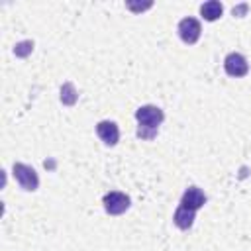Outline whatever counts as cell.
<instances>
[{"instance_id": "cell-14", "label": "cell", "mask_w": 251, "mask_h": 251, "mask_svg": "<svg viewBox=\"0 0 251 251\" xmlns=\"http://www.w3.org/2000/svg\"><path fill=\"white\" fill-rule=\"evenodd\" d=\"M245 10H247V6L243 4V6H239V8H233V14L237 16V14H241V12H245Z\"/></svg>"}, {"instance_id": "cell-11", "label": "cell", "mask_w": 251, "mask_h": 251, "mask_svg": "<svg viewBox=\"0 0 251 251\" xmlns=\"http://www.w3.org/2000/svg\"><path fill=\"white\" fill-rule=\"evenodd\" d=\"M31 49H33V43H31V41H24V43H18V45H16L14 53L20 55V57H25L27 53H31Z\"/></svg>"}, {"instance_id": "cell-13", "label": "cell", "mask_w": 251, "mask_h": 251, "mask_svg": "<svg viewBox=\"0 0 251 251\" xmlns=\"http://www.w3.org/2000/svg\"><path fill=\"white\" fill-rule=\"evenodd\" d=\"M126 6H127L129 10H133V12H143V10H149L153 4H151V2H145V4H133V2H127Z\"/></svg>"}, {"instance_id": "cell-10", "label": "cell", "mask_w": 251, "mask_h": 251, "mask_svg": "<svg viewBox=\"0 0 251 251\" xmlns=\"http://www.w3.org/2000/svg\"><path fill=\"white\" fill-rule=\"evenodd\" d=\"M61 100L65 102V104H75V100H76V94H75V88H73V84H65L63 88H61Z\"/></svg>"}, {"instance_id": "cell-5", "label": "cell", "mask_w": 251, "mask_h": 251, "mask_svg": "<svg viewBox=\"0 0 251 251\" xmlns=\"http://www.w3.org/2000/svg\"><path fill=\"white\" fill-rule=\"evenodd\" d=\"M200 31H202V27L196 18H182L178 22V35L188 45H194L200 39Z\"/></svg>"}, {"instance_id": "cell-3", "label": "cell", "mask_w": 251, "mask_h": 251, "mask_svg": "<svg viewBox=\"0 0 251 251\" xmlns=\"http://www.w3.org/2000/svg\"><path fill=\"white\" fill-rule=\"evenodd\" d=\"M102 204H104V210H106L110 216H120V214H124V212L129 208L131 200H129L127 194L118 192V190H112V192L104 194Z\"/></svg>"}, {"instance_id": "cell-8", "label": "cell", "mask_w": 251, "mask_h": 251, "mask_svg": "<svg viewBox=\"0 0 251 251\" xmlns=\"http://www.w3.org/2000/svg\"><path fill=\"white\" fill-rule=\"evenodd\" d=\"M222 12H224V6L218 0H208V2H204L200 6V14H202V18L206 22H216L222 16Z\"/></svg>"}, {"instance_id": "cell-7", "label": "cell", "mask_w": 251, "mask_h": 251, "mask_svg": "<svg viewBox=\"0 0 251 251\" xmlns=\"http://www.w3.org/2000/svg\"><path fill=\"white\" fill-rule=\"evenodd\" d=\"M96 133H98V137H100L106 145H110V147H114V145L118 143V139H120V127H118L114 122H110V120L98 122Z\"/></svg>"}, {"instance_id": "cell-9", "label": "cell", "mask_w": 251, "mask_h": 251, "mask_svg": "<svg viewBox=\"0 0 251 251\" xmlns=\"http://www.w3.org/2000/svg\"><path fill=\"white\" fill-rule=\"evenodd\" d=\"M194 218H196L194 212L176 208V212H175V216H173V222H175V226H176L178 229H188V227L194 224Z\"/></svg>"}, {"instance_id": "cell-4", "label": "cell", "mask_w": 251, "mask_h": 251, "mask_svg": "<svg viewBox=\"0 0 251 251\" xmlns=\"http://www.w3.org/2000/svg\"><path fill=\"white\" fill-rule=\"evenodd\" d=\"M204 204H206V194H204L198 186H190V188H186V190H184V194H182V198H180L178 208H182V210H188V212H194V214H196Z\"/></svg>"}, {"instance_id": "cell-6", "label": "cell", "mask_w": 251, "mask_h": 251, "mask_svg": "<svg viewBox=\"0 0 251 251\" xmlns=\"http://www.w3.org/2000/svg\"><path fill=\"white\" fill-rule=\"evenodd\" d=\"M224 69L229 76H245L249 73V63L241 53H229L224 59Z\"/></svg>"}, {"instance_id": "cell-12", "label": "cell", "mask_w": 251, "mask_h": 251, "mask_svg": "<svg viewBox=\"0 0 251 251\" xmlns=\"http://www.w3.org/2000/svg\"><path fill=\"white\" fill-rule=\"evenodd\" d=\"M157 135V129H149V127H137V137H141V139H153Z\"/></svg>"}, {"instance_id": "cell-2", "label": "cell", "mask_w": 251, "mask_h": 251, "mask_svg": "<svg viewBox=\"0 0 251 251\" xmlns=\"http://www.w3.org/2000/svg\"><path fill=\"white\" fill-rule=\"evenodd\" d=\"M12 171H14V176H16V180H18V184H20L24 190H37V186H39V176H37V173L33 171V167L24 165V163H14Z\"/></svg>"}, {"instance_id": "cell-1", "label": "cell", "mask_w": 251, "mask_h": 251, "mask_svg": "<svg viewBox=\"0 0 251 251\" xmlns=\"http://www.w3.org/2000/svg\"><path fill=\"white\" fill-rule=\"evenodd\" d=\"M135 120L139 122L141 127H149V129H159L161 122L165 120V114L159 106L153 104H145L141 108L135 110Z\"/></svg>"}]
</instances>
